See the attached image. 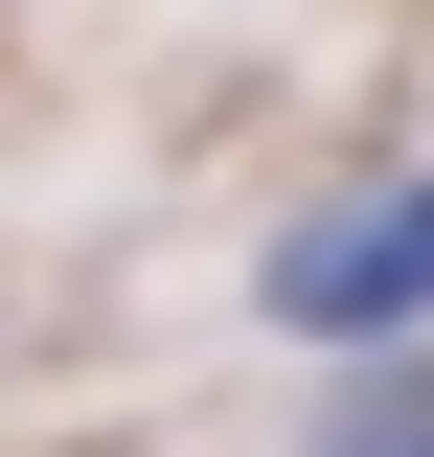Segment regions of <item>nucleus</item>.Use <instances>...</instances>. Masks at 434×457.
Wrapping results in <instances>:
<instances>
[{"instance_id": "obj_1", "label": "nucleus", "mask_w": 434, "mask_h": 457, "mask_svg": "<svg viewBox=\"0 0 434 457\" xmlns=\"http://www.w3.org/2000/svg\"><path fill=\"white\" fill-rule=\"evenodd\" d=\"M252 320L321 343V366L434 343V161H388V183H343V206H297V228L252 252Z\"/></svg>"}, {"instance_id": "obj_2", "label": "nucleus", "mask_w": 434, "mask_h": 457, "mask_svg": "<svg viewBox=\"0 0 434 457\" xmlns=\"http://www.w3.org/2000/svg\"><path fill=\"white\" fill-rule=\"evenodd\" d=\"M297 457H434V343H366V366H343V411Z\"/></svg>"}]
</instances>
